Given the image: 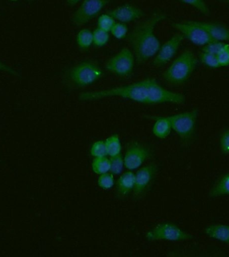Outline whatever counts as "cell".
<instances>
[{
  "label": "cell",
  "instance_id": "11",
  "mask_svg": "<svg viewBox=\"0 0 229 257\" xmlns=\"http://www.w3.org/2000/svg\"><path fill=\"white\" fill-rule=\"evenodd\" d=\"M151 156V149L139 142H133L129 145L125 153L124 166L129 171L138 169Z\"/></svg>",
  "mask_w": 229,
  "mask_h": 257
},
{
  "label": "cell",
  "instance_id": "14",
  "mask_svg": "<svg viewBox=\"0 0 229 257\" xmlns=\"http://www.w3.org/2000/svg\"><path fill=\"white\" fill-rule=\"evenodd\" d=\"M107 13L112 16L115 20L124 24L136 21L145 15L144 12L141 8L130 4L117 6L114 9L109 10Z\"/></svg>",
  "mask_w": 229,
  "mask_h": 257
},
{
  "label": "cell",
  "instance_id": "17",
  "mask_svg": "<svg viewBox=\"0 0 229 257\" xmlns=\"http://www.w3.org/2000/svg\"><path fill=\"white\" fill-rule=\"evenodd\" d=\"M208 196L211 198L229 196V171L223 174L212 186Z\"/></svg>",
  "mask_w": 229,
  "mask_h": 257
},
{
  "label": "cell",
  "instance_id": "30",
  "mask_svg": "<svg viewBox=\"0 0 229 257\" xmlns=\"http://www.w3.org/2000/svg\"><path fill=\"white\" fill-rule=\"evenodd\" d=\"M111 169L110 172L113 175H119L122 171L124 161L121 155L117 157L111 158Z\"/></svg>",
  "mask_w": 229,
  "mask_h": 257
},
{
  "label": "cell",
  "instance_id": "8",
  "mask_svg": "<svg viewBox=\"0 0 229 257\" xmlns=\"http://www.w3.org/2000/svg\"><path fill=\"white\" fill-rule=\"evenodd\" d=\"M172 28L184 36L194 45L204 47L213 42L206 30L196 21L173 22Z\"/></svg>",
  "mask_w": 229,
  "mask_h": 257
},
{
  "label": "cell",
  "instance_id": "7",
  "mask_svg": "<svg viewBox=\"0 0 229 257\" xmlns=\"http://www.w3.org/2000/svg\"><path fill=\"white\" fill-rule=\"evenodd\" d=\"M148 240H167V241H184L193 238L191 234L184 231L179 226L172 222H162L157 224L145 234Z\"/></svg>",
  "mask_w": 229,
  "mask_h": 257
},
{
  "label": "cell",
  "instance_id": "36",
  "mask_svg": "<svg viewBox=\"0 0 229 257\" xmlns=\"http://www.w3.org/2000/svg\"><path fill=\"white\" fill-rule=\"evenodd\" d=\"M9 1H10V2H18V1H20V0H9Z\"/></svg>",
  "mask_w": 229,
  "mask_h": 257
},
{
  "label": "cell",
  "instance_id": "31",
  "mask_svg": "<svg viewBox=\"0 0 229 257\" xmlns=\"http://www.w3.org/2000/svg\"><path fill=\"white\" fill-rule=\"evenodd\" d=\"M226 42L216 41L210 42V43L208 44L207 45L202 47V51L217 56L218 54L220 52V50L223 48L224 44Z\"/></svg>",
  "mask_w": 229,
  "mask_h": 257
},
{
  "label": "cell",
  "instance_id": "27",
  "mask_svg": "<svg viewBox=\"0 0 229 257\" xmlns=\"http://www.w3.org/2000/svg\"><path fill=\"white\" fill-rule=\"evenodd\" d=\"M128 32L129 29L126 24L115 22L110 32L117 40H123L127 37Z\"/></svg>",
  "mask_w": 229,
  "mask_h": 257
},
{
  "label": "cell",
  "instance_id": "12",
  "mask_svg": "<svg viewBox=\"0 0 229 257\" xmlns=\"http://www.w3.org/2000/svg\"><path fill=\"white\" fill-rule=\"evenodd\" d=\"M184 40V36L179 32L172 36L163 45L160 46L157 54L154 56V66L156 68H161L171 61L177 54Z\"/></svg>",
  "mask_w": 229,
  "mask_h": 257
},
{
  "label": "cell",
  "instance_id": "13",
  "mask_svg": "<svg viewBox=\"0 0 229 257\" xmlns=\"http://www.w3.org/2000/svg\"><path fill=\"white\" fill-rule=\"evenodd\" d=\"M158 168L155 164L141 168L135 175V187L133 189L134 197L139 199L143 198L150 189L155 179Z\"/></svg>",
  "mask_w": 229,
  "mask_h": 257
},
{
  "label": "cell",
  "instance_id": "6",
  "mask_svg": "<svg viewBox=\"0 0 229 257\" xmlns=\"http://www.w3.org/2000/svg\"><path fill=\"white\" fill-rule=\"evenodd\" d=\"M102 69L90 61L81 62L71 69L69 77L71 82L79 88L91 86L102 78Z\"/></svg>",
  "mask_w": 229,
  "mask_h": 257
},
{
  "label": "cell",
  "instance_id": "34",
  "mask_svg": "<svg viewBox=\"0 0 229 257\" xmlns=\"http://www.w3.org/2000/svg\"><path fill=\"white\" fill-rule=\"evenodd\" d=\"M0 72L6 73V74L12 75V76L18 77L20 74L9 65L4 63V62L0 61Z\"/></svg>",
  "mask_w": 229,
  "mask_h": 257
},
{
  "label": "cell",
  "instance_id": "22",
  "mask_svg": "<svg viewBox=\"0 0 229 257\" xmlns=\"http://www.w3.org/2000/svg\"><path fill=\"white\" fill-rule=\"evenodd\" d=\"M92 169L97 175L109 173L111 169V160L107 157L95 158L92 163Z\"/></svg>",
  "mask_w": 229,
  "mask_h": 257
},
{
  "label": "cell",
  "instance_id": "10",
  "mask_svg": "<svg viewBox=\"0 0 229 257\" xmlns=\"http://www.w3.org/2000/svg\"><path fill=\"white\" fill-rule=\"evenodd\" d=\"M109 2V0H83L72 16V24L80 27L89 23L108 5Z\"/></svg>",
  "mask_w": 229,
  "mask_h": 257
},
{
  "label": "cell",
  "instance_id": "24",
  "mask_svg": "<svg viewBox=\"0 0 229 257\" xmlns=\"http://www.w3.org/2000/svg\"><path fill=\"white\" fill-rule=\"evenodd\" d=\"M199 60L202 64L208 68L212 69L221 68L219 62H218L217 56L214 55V54L202 51L201 53L199 54Z\"/></svg>",
  "mask_w": 229,
  "mask_h": 257
},
{
  "label": "cell",
  "instance_id": "1",
  "mask_svg": "<svg viewBox=\"0 0 229 257\" xmlns=\"http://www.w3.org/2000/svg\"><path fill=\"white\" fill-rule=\"evenodd\" d=\"M167 18L164 12H154L147 19L137 24L129 34V42L139 64L145 63L157 54L161 42L156 35V28Z\"/></svg>",
  "mask_w": 229,
  "mask_h": 257
},
{
  "label": "cell",
  "instance_id": "32",
  "mask_svg": "<svg viewBox=\"0 0 229 257\" xmlns=\"http://www.w3.org/2000/svg\"><path fill=\"white\" fill-rule=\"evenodd\" d=\"M217 58L221 68L229 66V43L226 42L218 54Z\"/></svg>",
  "mask_w": 229,
  "mask_h": 257
},
{
  "label": "cell",
  "instance_id": "20",
  "mask_svg": "<svg viewBox=\"0 0 229 257\" xmlns=\"http://www.w3.org/2000/svg\"><path fill=\"white\" fill-rule=\"evenodd\" d=\"M107 156L110 158L121 155V143L118 135H113L105 141Z\"/></svg>",
  "mask_w": 229,
  "mask_h": 257
},
{
  "label": "cell",
  "instance_id": "23",
  "mask_svg": "<svg viewBox=\"0 0 229 257\" xmlns=\"http://www.w3.org/2000/svg\"><path fill=\"white\" fill-rule=\"evenodd\" d=\"M178 1L194 8L202 15L210 16V8L205 0H178Z\"/></svg>",
  "mask_w": 229,
  "mask_h": 257
},
{
  "label": "cell",
  "instance_id": "9",
  "mask_svg": "<svg viewBox=\"0 0 229 257\" xmlns=\"http://www.w3.org/2000/svg\"><path fill=\"white\" fill-rule=\"evenodd\" d=\"M135 61L133 52L129 48H123L107 61L105 68L116 76L128 77L134 70Z\"/></svg>",
  "mask_w": 229,
  "mask_h": 257
},
{
  "label": "cell",
  "instance_id": "33",
  "mask_svg": "<svg viewBox=\"0 0 229 257\" xmlns=\"http://www.w3.org/2000/svg\"><path fill=\"white\" fill-rule=\"evenodd\" d=\"M219 144L222 153L224 155H229V129L225 130L222 133Z\"/></svg>",
  "mask_w": 229,
  "mask_h": 257
},
{
  "label": "cell",
  "instance_id": "15",
  "mask_svg": "<svg viewBox=\"0 0 229 257\" xmlns=\"http://www.w3.org/2000/svg\"><path fill=\"white\" fill-rule=\"evenodd\" d=\"M196 22L206 30L213 41L229 43V28L223 24L212 22Z\"/></svg>",
  "mask_w": 229,
  "mask_h": 257
},
{
  "label": "cell",
  "instance_id": "5",
  "mask_svg": "<svg viewBox=\"0 0 229 257\" xmlns=\"http://www.w3.org/2000/svg\"><path fill=\"white\" fill-rule=\"evenodd\" d=\"M145 80L146 87V104H185V95L164 88L156 79L146 78Z\"/></svg>",
  "mask_w": 229,
  "mask_h": 257
},
{
  "label": "cell",
  "instance_id": "37",
  "mask_svg": "<svg viewBox=\"0 0 229 257\" xmlns=\"http://www.w3.org/2000/svg\"><path fill=\"white\" fill-rule=\"evenodd\" d=\"M226 2V3H228L229 4V0H224Z\"/></svg>",
  "mask_w": 229,
  "mask_h": 257
},
{
  "label": "cell",
  "instance_id": "16",
  "mask_svg": "<svg viewBox=\"0 0 229 257\" xmlns=\"http://www.w3.org/2000/svg\"><path fill=\"white\" fill-rule=\"evenodd\" d=\"M204 233L212 239L229 244V225L228 224H216L208 226L204 229Z\"/></svg>",
  "mask_w": 229,
  "mask_h": 257
},
{
  "label": "cell",
  "instance_id": "2",
  "mask_svg": "<svg viewBox=\"0 0 229 257\" xmlns=\"http://www.w3.org/2000/svg\"><path fill=\"white\" fill-rule=\"evenodd\" d=\"M119 97L139 104H146V87L145 80H143L132 84L123 85L105 90L89 91L81 93L79 100L91 102L103 99Z\"/></svg>",
  "mask_w": 229,
  "mask_h": 257
},
{
  "label": "cell",
  "instance_id": "29",
  "mask_svg": "<svg viewBox=\"0 0 229 257\" xmlns=\"http://www.w3.org/2000/svg\"><path fill=\"white\" fill-rule=\"evenodd\" d=\"M115 180L113 174L105 173L101 175L97 181V185L103 190H109L114 186Z\"/></svg>",
  "mask_w": 229,
  "mask_h": 257
},
{
  "label": "cell",
  "instance_id": "21",
  "mask_svg": "<svg viewBox=\"0 0 229 257\" xmlns=\"http://www.w3.org/2000/svg\"><path fill=\"white\" fill-rule=\"evenodd\" d=\"M76 42L81 49H88L93 44V32L89 29L81 30L77 34Z\"/></svg>",
  "mask_w": 229,
  "mask_h": 257
},
{
  "label": "cell",
  "instance_id": "3",
  "mask_svg": "<svg viewBox=\"0 0 229 257\" xmlns=\"http://www.w3.org/2000/svg\"><path fill=\"white\" fill-rule=\"evenodd\" d=\"M198 64V59L192 50H186L168 66L163 74L164 80L173 86L184 84L193 74Z\"/></svg>",
  "mask_w": 229,
  "mask_h": 257
},
{
  "label": "cell",
  "instance_id": "28",
  "mask_svg": "<svg viewBox=\"0 0 229 257\" xmlns=\"http://www.w3.org/2000/svg\"><path fill=\"white\" fill-rule=\"evenodd\" d=\"M90 153L91 155L94 158L107 157V153L105 142L99 141L93 143L91 147Z\"/></svg>",
  "mask_w": 229,
  "mask_h": 257
},
{
  "label": "cell",
  "instance_id": "25",
  "mask_svg": "<svg viewBox=\"0 0 229 257\" xmlns=\"http://www.w3.org/2000/svg\"><path fill=\"white\" fill-rule=\"evenodd\" d=\"M93 34V44L98 48H102L106 46L109 41V38H110L109 32L99 29L98 28L94 30Z\"/></svg>",
  "mask_w": 229,
  "mask_h": 257
},
{
  "label": "cell",
  "instance_id": "18",
  "mask_svg": "<svg viewBox=\"0 0 229 257\" xmlns=\"http://www.w3.org/2000/svg\"><path fill=\"white\" fill-rule=\"evenodd\" d=\"M135 187V175L132 172H126L121 176L117 183V192L119 197H125Z\"/></svg>",
  "mask_w": 229,
  "mask_h": 257
},
{
  "label": "cell",
  "instance_id": "35",
  "mask_svg": "<svg viewBox=\"0 0 229 257\" xmlns=\"http://www.w3.org/2000/svg\"><path fill=\"white\" fill-rule=\"evenodd\" d=\"M81 1H83V0H66V4H68V6H70V7H73V6H76L77 4H79Z\"/></svg>",
  "mask_w": 229,
  "mask_h": 257
},
{
  "label": "cell",
  "instance_id": "19",
  "mask_svg": "<svg viewBox=\"0 0 229 257\" xmlns=\"http://www.w3.org/2000/svg\"><path fill=\"white\" fill-rule=\"evenodd\" d=\"M155 120L152 133L155 137L160 139H164L170 135L172 131L171 122L168 116L151 117Z\"/></svg>",
  "mask_w": 229,
  "mask_h": 257
},
{
  "label": "cell",
  "instance_id": "4",
  "mask_svg": "<svg viewBox=\"0 0 229 257\" xmlns=\"http://www.w3.org/2000/svg\"><path fill=\"white\" fill-rule=\"evenodd\" d=\"M199 110L194 108L168 116L171 122L172 128L179 137L184 147H190L197 137V127Z\"/></svg>",
  "mask_w": 229,
  "mask_h": 257
},
{
  "label": "cell",
  "instance_id": "26",
  "mask_svg": "<svg viewBox=\"0 0 229 257\" xmlns=\"http://www.w3.org/2000/svg\"><path fill=\"white\" fill-rule=\"evenodd\" d=\"M115 20L109 14H103L97 20V28L105 32H111L114 26Z\"/></svg>",
  "mask_w": 229,
  "mask_h": 257
}]
</instances>
